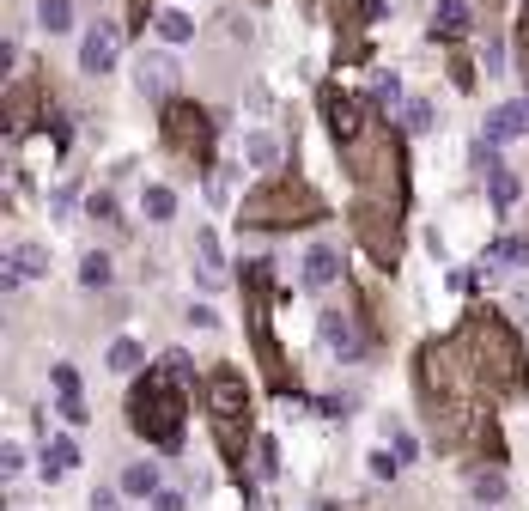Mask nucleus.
<instances>
[{
	"label": "nucleus",
	"mask_w": 529,
	"mask_h": 511,
	"mask_svg": "<svg viewBox=\"0 0 529 511\" xmlns=\"http://www.w3.org/2000/svg\"><path fill=\"white\" fill-rule=\"evenodd\" d=\"M183 420H189V378H177L171 365L159 359L128 396V426L159 451H177L183 445Z\"/></svg>",
	"instance_id": "4"
},
{
	"label": "nucleus",
	"mask_w": 529,
	"mask_h": 511,
	"mask_svg": "<svg viewBox=\"0 0 529 511\" xmlns=\"http://www.w3.org/2000/svg\"><path fill=\"white\" fill-rule=\"evenodd\" d=\"M195 274H201V286H225V256H219V238L213 232H195Z\"/></svg>",
	"instance_id": "16"
},
{
	"label": "nucleus",
	"mask_w": 529,
	"mask_h": 511,
	"mask_svg": "<svg viewBox=\"0 0 529 511\" xmlns=\"http://www.w3.org/2000/svg\"><path fill=\"white\" fill-rule=\"evenodd\" d=\"M49 384H55V396H61V420L67 426H86L92 414H86V396H80V372L73 365H49Z\"/></svg>",
	"instance_id": "11"
},
{
	"label": "nucleus",
	"mask_w": 529,
	"mask_h": 511,
	"mask_svg": "<svg viewBox=\"0 0 529 511\" xmlns=\"http://www.w3.org/2000/svg\"><path fill=\"white\" fill-rule=\"evenodd\" d=\"M487 195H493V207H511V201H517V177H511L499 159H487Z\"/></svg>",
	"instance_id": "23"
},
{
	"label": "nucleus",
	"mask_w": 529,
	"mask_h": 511,
	"mask_svg": "<svg viewBox=\"0 0 529 511\" xmlns=\"http://www.w3.org/2000/svg\"><path fill=\"white\" fill-rule=\"evenodd\" d=\"M122 493H134V499H146V493H159V463H134V469L122 475Z\"/></svg>",
	"instance_id": "25"
},
{
	"label": "nucleus",
	"mask_w": 529,
	"mask_h": 511,
	"mask_svg": "<svg viewBox=\"0 0 529 511\" xmlns=\"http://www.w3.org/2000/svg\"><path fill=\"white\" fill-rule=\"evenodd\" d=\"M341 159L353 171V238L365 244V256L377 268H396L402 262V213H408V165H402V140L371 122L359 140L341 146Z\"/></svg>",
	"instance_id": "1"
},
{
	"label": "nucleus",
	"mask_w": 529,
	"mask_h": 511,
	"mask_svg": "<svg viewBox=\"0 0 529 511\" xmlns=\"http://www.w3.org/2000/svg\"><path fill=\"white\" fill-rule=\"evenodd\" d=\"M317 219H329V201H323L305 177H286V171H274V177H268L262 189H250L244 207H238V226H250V232L317 226Z\"/></svg>",
	"instance_id": "5"
},
{
	"label": "nucleus",
	"mask_w": 529,
	"mask_h": 511,
	"mask_svg": "<svg viewBox=\"0 0 529 511\" xmlns=\"http://www.w3.org/2000/svg\"><path fill=\"white\" fill-rule=\"evenodd\" d=\"M37 19H43V31H49V37L73 31V0H37Z\"/></svg>",
	"instance_id": "24"
},
{
	"label": "nucleus",
	"mask_w": 529,
	"mask_h": 511,
	"mask_svg": "<svg viewBox=\"0 0 529 511\" xmlns=\"http://www.w3.org/2000/svg\"><path fill=\"white\" fill-rule=\"evenodd\" d=\"M73 469H80V445H73V438H49V445H43V475L61 481Z\"/></svg>",
	"instance_id": "18"
},
{
	"label": "nucleus",
	"mask_w": 529,
	"mask_h": 511,
	"mask_svg": "<svg viewBox=\"0 0 529 511\" xmlns=\"http://www.w3.org/2000/svg\"><path fill=\"white\" fill-rule=\"evenodd\" d=\"M396 469H402L396 451H371V481H396Z\"/></svg>",
	"instance_id": "34"
},
{
	"label": "nucleus",
	"mask_w": 529,
	"mask_h": 511,
	"mask_svg": "<svg viewBox=\"0 0 529 511\" xmlns=\"http://www.w3.org/2000/svg\"><path fill=\"white\" fill-rule=\"evenodd\" d=\"M0 475H7V481H19V475H25V445H13V438L0 445Z\"/></svg>",
	"instance_id": "33"
},
{
	"label": "nucleus",
	"mask_w": 529,
	"mask_h": 511,
	"mask_svg": "<svg viewBox=\"0 0 529 511\" xmlns=\"http://www.w3.org/2000/svg\"><path fill=\"white\" fill-rule=\"evenodd\" d=\"M517 134H529V98H511V104H499L493 116H487V140L499 146V140H517Z\"/></svg>",
	"instance_id": "14"
},
{
	"label": "nucleus",
	"mask_w": 529,
	"mask_h": 511,
	"mask_svg": "<svg viewBox=\"0 0 529 511\" xmlns=\"http://www.w3.org/2000/svg\"><path fill=\"white\" fill-rule=\"evenodd\" d=\"M153 31L177 49V43H189V37H195V19H189V13H177V7H165V13L153 19Z\"/></svg>",
	"instance_id": "22"
},
{
	"label": "nucleus",
	"mask_w": 529,
	"mask_h": 511,
	"mask_svg": "<svg viewBox=\"0 0 529 511\" xmlns=\"http://www.w3.org/2000/svg\"><path fill=\"white\" fill-rule=\"evenodd\" d=\"M487 73H505V43L499 37H487Z\"/></svg>",
	"instance_id": "38"
},
{
	"label": "nucleus",
	"mask_w": 529,
	"mask_h": 511,
	"mask_svg": "<svg viewBox=\"0 0 529 511\" xmlns=\"http://www.w3.org/2000/svg\"><path fill=\"white\" fill-rule=\"evenodd\" d=\"M274 262H244V323H250V341H256V359L268 372V390L274 396H292V372H286V353L274 341Z\"/></svg>",
	"instance_id": "7"
},
{
	"label": "nucleus",
	"mask_w": 529,
	"mask_h": 511,
	"mask_svg": "<svg viewBox=\"0 0 529 511\" xmlns=\"http://www.w3.org/2000/svg\"><path fill=\"white\" fill-rule=\"evenodd\" d=\"M335 274H341V256H335L329 244H317V250L305 256V286L323 292V286H335Z\"/></svg>",
	"instance_id": "19"
},
{
	"label": "nucleus",
	"mask_w": 529,
	"mask_h": 511,
	"mask_svg": "<svg viewBox=\"0 0 529 511\" xmlns=\"http://www.w3.org/2000/svg\"><path fill=\"white\" fill-rule=\"evenodd\" d=\"M86 213H92V219H116V195H104V189H98V195L86 201Z\"/></svg>",
	"instance_id": "35"
},
{
	"label": "nucleus",
	"mask_w": 529,
	"mask_h": 511,
	"mask_svg": "<svg viewBox=\"0 0 529 511\" xmlns=\"http://www.w3.org/2000/svg\"><path fill=\"white\" fill-rule=\"evenodd\" d=\"M171 213H177V195L165 183H153V189H146V219H171Z\"/></svg>",
	"instance_id": "31"
},
{
	"label": "nucleus",
	"mask_w": 529,
	"mask_h": 511,
	"mask_svg": "<svg viewBox=\"0 0 529 511\" xmlns=\"http://www.w3.org/2000/svg\"><path fill=\"white\" fill-rule=\"evenodd\" d=\"M116 55H122V31H116V25H92L86 43H80V67H86V73H110Z\"/></svg>",
	"instance_id": "10"
},
{
	"label": "nucleus",
	"mask_w": 529,
	"mask_h": 511,
	"mask_svg": "<svg viewBox=\"0 0 529 511\" xmlns=\"http://www.w3.org/2000/svg\"><path fill=\"white\" fill-rule=\"evenodd\" d=\"M153 511H183V493H171V487H159V493H153Z\"/></svg>",
	"instance_id": "39"
},
{
	"label": "nucleus",
	"mask_w": 529,
	"mask_h": 511,
	"mask_svg": "<svg viewBox=\"0 0 529 511\" xmlns=\"http://www.w3.org/2000/svg\"><path fill=\"white\" fill-rule=\"evenodd\" d=\"M475 499H481V505H499V499H505V475H499V469H481V475H475Z\"/></svg>",
	"instance_id": "30"
},
{
	"label": "nucleus",
	"mask_w": 529,
	"mask_h": 511,
	"mask_svg": "<svg viewBox=\"0 0 529 511\" xmlns=\"http://www.w3.org/2000/svg\"><path fill=\"white\" fill-rule=\"evenodd\" d=\"M517 49H523V80H529V7H523V31H517Z\"/></svg>",
	"instance_id": "42"
},
{
	"label": "nucleus",
	"mask_w": 529,
	"mask_h": 511,
	"mask_svg": "<svg viewBox=\"0 0 529 511\" xmlns=\"http://www.w3.org/2000/svg\"><path fill=\"white\" fill-rule=\"evenodd\" d=\"M323 116H329V134H335V146H347V140H359L377 116H371V104L365 98H347V92H323Z\"/></svg>",
	"instance_id": "9"
},
{
	"label": "nucleus",
	"mask_w": 529,
	"mask_h": 511,
	"mask_svg": "<svg viewBox=\"0 0 529 511\" xmlns=\"http://www.w3.org/2000/svg\"><path fill=\"white\" fill-rule=\"evenodd\" d=\"M402 128H408V134H432V104H426V98H414V104L402 110Z\"/></svg>",
	"instance_id": "32"
},
{
	"label": "nucleus",
	"mask_w": 529,
	"mask_h": 511,
	"mask_svg": "<svg viewBox=\"0 0 529 511\" xmlns=\"http://www.w3.org/2000/svg\"><path fill=\"white\" fill-rule=\"evenodd\" d=\"M140 359H146V353H140V341H128V335L110 341V353H104V365H110L116 378H134V372H140Z\"/></svg>",
	"instance_id": "20"
},
{
	"label": "nucleus",
	"mask_w": 529,
	"mask_h": 511,
	"mask_svg": "<svg viewBox=\"0 0 529 511\" xmlns=\"http://www.w3.org/2000/svg\"><path fill=\"white\" fill-rule=\"evenodd\" d=\"M450 353L463 359V372L475 378V390L481 396H493V402H511V396H523V384H529V353H523V335L511 329V317H499V311H469L463 323H457V335H450Z\"/></svg>",
	"instance_id": "3"
},
{
	"label": "nucleus",
	"mask_w": 529,
	"mask_h": 511,
	"mask_svg": "<svg viewBox=\"0 0 529 511\" xmlns=\"http://www.w3.org/2000/svg\"><path fill=\"white\" fill-rule=\"evenodd\" d=\"M469 0H438L432 7V37H444V43H463L469 37Z\"/></svg>",
	"instance_id": "13"
},
{
	"label": "nucleus",
	"mask_w": 529,
	"mask_h": 511,
	"mask_svg": "<svg viewBox=\"0 0 529 511\" xmlns=\"http://www.w3.org/2000/svg\"><path fill=\"white\" fill-rule=\"evenodd\" d=\"M165 146L177 159H189L195 171H207L213 165V116L189 98H171L165 104Z\"/></svg>",
	"instance_id": "8"
},
{
	"label": "nucleus",
	"mask_w": 529,
	"mask_h": 511,
	"mask_svg": "<svg viewBox=\"0 0 529 511\" xmlns=\"http://www.w3.org/2000/svg\"><path fill=\"white\" fill-rule=\"evenodd\" d=\"M384 438H390V451H396L402 463H414V457H420V445H414V432H408L402 420H384Z\"/></svg>",
	"instance_id": "28"
},
{
	"label": "nucleus",
	"mask_w": 529,
	"mask_h": 511,
	"mask_svg": "<svg viewBox=\"0 0 529 511\" xmlns=\"http://www.w3.org/2000/svg\"><path fill=\"white\" fill-rule=\"evenodd\" d=\"M414 384H420L426 420L438 432V451H469L475 463H505V432H499L493 396L475 390V378L450 353V341H426L414 353Z\"/></svg>",
	"instance_id": "2"
},
{
	"label": "nucleus",
	"mask_w": 529,
	"mask_h": 511,
	"mask_svg": "<svg viewBox=\"0 0 529 511\" xmlns=\"http://www.w3.org/2000/svg\"><path fill=\"white\" fill-rule=\"evenodd\" d=\"M189 323H195V329H219V311H207V305H195V311H189Z\"/></svg>",
	"instance_id": "41"
},
{
	"label": "nucleus",
	"mask_w": 529,
	"mask_h": 511,
	"mask_svg": "<svg viewBox=\"0 0 529 511\" xmlns=\"http://www.w3.org/2000/svg\"><path fill=\"white\" fill-rule=\"evenodd\" d=\"M377 98H384V104H402V80H396V73H384V80H377Z\"/></svg>",
	"instance_id": "36"
},
{
	"label": "nucleus",
	"mask_w": 529,
	"mask_h": 511,
	"mask_svg": "<svg viewBox=\"0 0 529 511\" xmlns=\"http://www.w3.org/2000/svg\"><path fill=\"white\" fill-rule=\"evenodd\" d=\"M523 256H529L523 238H499V244L487 250V274H493V268H511V262H523Z\"/></svg>",
	"instance_id": "27"
},
{
	"label": "nucleus",
	"mask_w": 529,
	"mask_h": 511,
	"mask_svg": "<svg viewBox=\"0 0 529 511\" xmlns=\"http://www.w3.org/2000/svg\"><path fill=\"white\" fill-rule=\"evenodd\" d=\"M256 457H262V475H274V469H280V451H274V438H262V445H256Z\"/></svg>",
	"instance_id": "37"
},
{
	"label": "nucleus",
	"mask_w": 529,
	"mask_h": 511,
	"mask_svg": "<svg viewBox=\"0 0 529 511\" xmlns=\"http://www.w3.org/2000/svg\"><path fill=\"white\" fill-rule=\"evenodd\" d=\"M201 396H207V426H213L219 457L232 469H244V451H250V384H244V372L238 365H213Z\"/></svg>",
	"instance_id": "6"
},
{
	"label": "nucleus",
	"mask_w": 529,
	"mask_h": 511,
	"mask_svg": "<svg viewBox=\"0 0 529 511\" xmlns=\"http://www.w3.org/2000/svg\"><path fill=\"white\" fill-rule=\"evenodd\" d=\"M134 80H140L146 98H165V92L177 86V61H171V55H140V73H134Z\"/></svg>",
	"instance_id": "15"
},
{
	"label": "nucleus",
	"mask_w": 529,
	"mask_h": 511,
	"mask_svg": "<svg viewBox=\"0 0 529 511\" xmlns=\"http://www.w3.org/2000/svg\"><path fill=\"white\" fill-rule=\"evenodd\" d=\"M323 347L329 353H341V359H359V323H353V311H323Z\"/></svg>",
	"instance_id": "12"
},
{
	"label": "nucleus",
	"mask_w": 529,
	"mask_h": 511,
	"mask_svg": "<svg viewBox=\"0 0 529 511\" xmlns=\"http://www.w3.org/2000/svg\"><path fill=\"white\" fill-rule=\"evenodd\" d=\"M7 268H13L19 280H43V274H49V250L25 238V244H13V250H7Z\"/></svg>",
	"instance_id": "17"
},
{
	"label": "nucleus",
	"mask_w": 529,
	"mask_h": 511,
	"mask_svg": "<svg viewBox=\"0 0 529 511\" xmlns=\"http://www.w3.org/2000/svg\"><path fill=\"white\" fill-rule=\"evenodd\" d=\"M67 207H73V183H61V189L49 195V213H67Z\"/></svg>",
	"instance_id": "40"
},
{
	"label": "nucleus",
	"mask_w": 529,
	"mask_h": 511,
	"mask_svg": "<svg viewBox=\"0 0 529 511\" xmlns=\"http://www.w3.org/2000/svg\"><path fill=\"white\" fill-rule=\"evenodd\" d=\"M80 286H92V292H104V286H110V256H98V250H92V256L80 262Z\"/></svg>",
	"instance_id": "29"
},
{
	"label": "nucleus",
	"mask_w": 529,
	"mask_h": 511,
	"mask_svg": "<svg viewBox=\"0 0 529 511\" xmlns=\"http://www.w3.org/2000/svg\"><path fill=\"white\" fill-rule=\"evenodd\" d=\"M244 159H250L256 171H274V165H280V140H274V134H244Z\"/></svg>",
	"instance_id": "21"
},
{
	"label": "nucleus",
	"mask_w": 529,
	"mask_h": 511,
	"mask_svg": "<svg viewBox=\"0 0 529 511\" xmlns=\"http://www.w3.org/2000/svg\"><path fill=\"white\" fill-rule=\"evenodd\" d=\"M31 104H37V86H19V92L7 98V134H19V128L31 122Z\"/></svg>",
	"instance_id": "26"
},
{
	"label": "nucleus",
	"mask_w": 529,
	"mask_h": 511,
	"mask_svg": "<svg viewBox=\"0 0 529 511\" xmlns=\"http://www.w3.org/2000/svg\"><path fill=\"white\" fill-rule=\"evenodd\" d=\"M92 511H122V505H116V493H110V487H98V493H92Z\"/></svg>",
	"instance_id": "43"
}]
</instances>
